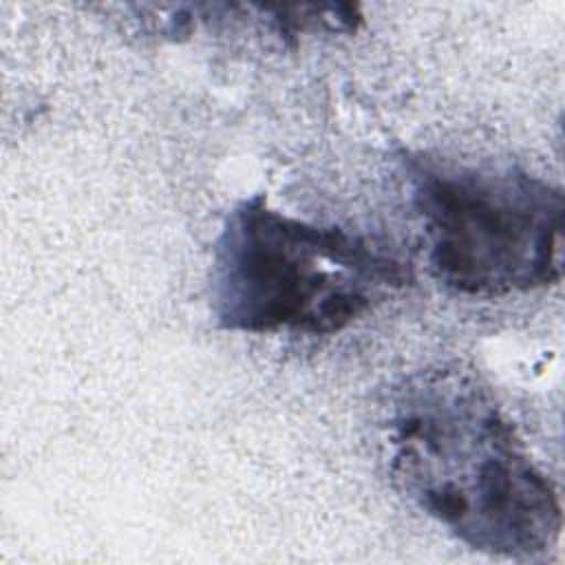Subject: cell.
Listing matches in <instances>:
<instances>
[{
    "label": "cell",
    "instance_id": "cell-1",
    "mask_svg": "<svg viewBox=\"0 0 565 565\" xmlns=\"http://www.w3.org/2000/svg\"><path fill=\"white\" fill-rule=\"evenodd\" d=\"M388 475L422 512L468 547L532 558L554 547V483L483 377L463 364L413 373L391 399Z\"/></svg>",
    "mask_w": 565,
    "mask_h": 565
},
{
    "label": "cell",
    "instance_id": "cell-3",
    "mask_svg": "<svg viewBox=\"0 0 565 565\" xmlns=\"http://www.w3.org/2000/svg\"><path fill=\"white\" fill-rule=\"evenodd\" d=\"M430 274L461 296L499 298L556 285L565 199L512 163L404 157Z\"/></svg>",
    "mask_w": 565,
    "mask_h": 565
},
{
    "label": "cell",
    "instance_id": "cell-2",
    "mask_svg": "<svg viewBox=\"0 0 565 565\" xmlns=\"http://www.w3.org/2000/svg\"><path fill=\"white\" fill-rule=\"evenodd\" d=\"M411 282L386 243L289 216L263 194L238 201L212 249L210 307L221 329L329 335Z\"/></svg>",
    "mask_w": 565,
    "mask_h": 565
}]
</instances>
